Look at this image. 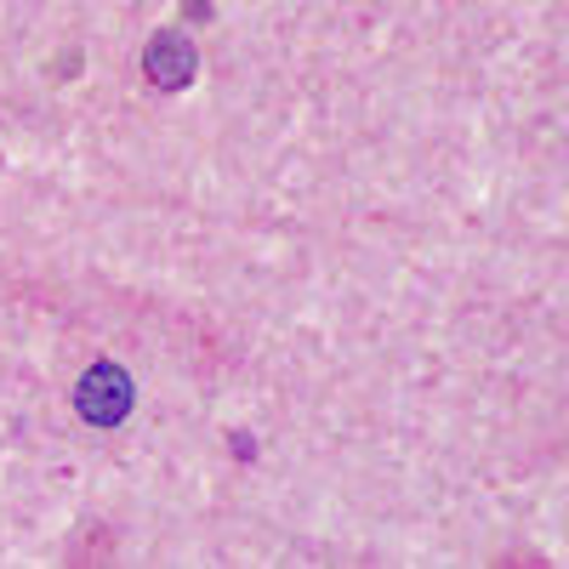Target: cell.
<instances>
[{"instance_id": "obj_2", "label": "cell", "mask_w": 569, "mask_h": 569, "mask_svg": "<svg viewBox=\"0 0 569 569\" xmlns=\"http://www.w3.org/2000/svg\"><path fill=\"white\" fill-rule=\"evenodd\" d=\"M142 69H149L154 86L177 91V86L194 80V46L182 34H160V40H149V52H142Z\"/></svg>"}, {"instance_id": "obj_1", "label": "cell", "mask_w": 569, "mask_h": 569, "mask_svg": "<svg viewBox=\"0 0 569 569\" xmlns=\"http://www.w3.org/2000/svg\"><path fill=\"white\" fill-rule=\"evenodd\" d=\"M74 410L91 421V427H114L126 421L131 410V376L120 365H91L80 376V388H74Z\"/></svg>"}]
</instances>
